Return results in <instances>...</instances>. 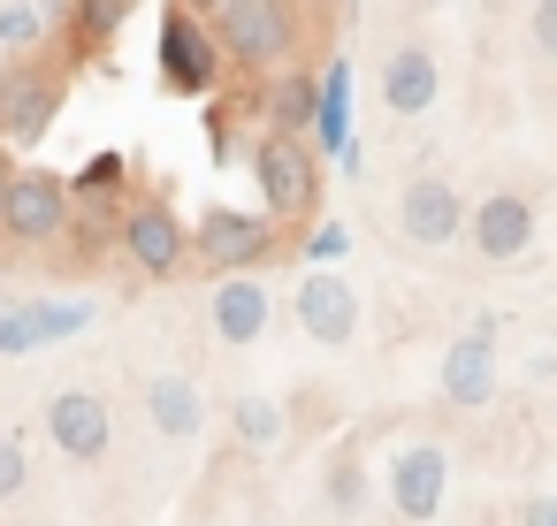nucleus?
<instances>
[{
  "label": "nucleus",
  "mask_w": 557,
  "mask_h": 526,
  "mask_svg": "<svg viewBox=\"0 0 557 526\" xmlns=\"http://www.w3.org/2000/svg\"><path fill=\"white\" fill-rule=\"evenodd\" d=\"M9 313H16V298H9V290H0V321H9Z\"/></svg>",
  "instance_id": "c756f323"
},
{
  "label": "nucleus",
  "mask_w": 557,
  "mask_h": 526,
  "mask_svg": "<svg viewBox=\"0 0 557 526\" xmlns=\"http://www.w3.org/2000/svg\"><path fill=\"white\" fill-rule=\"evenodd\" d=\"M207 321H214V336H222V343H260V336H268V321H275L268 283H252V275H222V283H214V298H207Z\"/></svg>",
  "instance_id": "2eb2a0df"
},
{
  "label": "nucleus",
  "mask_w": 557,
  "mask_h": 526,
  "mask_svg": "<svg viewBox=\"0 0 557 526\" xmlns=\"http://www.w3.org/2000/svg\"><path fill=\"white\" fill-rule=\"evenodd\" d=\"M161 77H169L184 100H207V92L222 85V47H214V32H207V16H191V9H169V16H161Z\"/></svg>",
  "instance_id": "0eeeda50"
},
{
  "label": "nucleus",
  "mask_w": 557,
  "mask_h": 526,
  "mask_svg": "<svg viewBox=\"0 0 557 526\" xmlns=\"http://www.w3.org/2000/svg\"><path fill=\"white\" fill-rule=\"evenodd\" d=\"M374 92H382V115H397V123L428 115V108L443 100V54H435V39H397V47L382 54Z\"/></svg>",
  "instance_id": "6e6552de"
},
{
  "label": "nucleus",
  "mask_w": 557,
  "mask_h": 526,
  "mask_svg": "<svg viewBox=\"0 0 557 526\" xmlns=\"http://www.w3.org/2000/svg\"><path fill=\"white\" fill-rule=\"evenodd\" d=\"M123 252H131L138 275L169 283V275L191 260V237H184V222H176L161 199H138V206H123Z\"/></svg>",
  "instance_id": "9b49d317"
},
{
  "label": "nucleus",
  "mask_w": 557,
  "mask_h": 526,
  "mask_svg": "<svg viewBox=\"0 0 557 526\" xmlns=\"http://www.w3.org/2000/svg\"><path fill=\"white\" fill-rule=\"evenodd\" d=\"M466 214H473V199L450 176H435V168H420V176L397 184V237L420 245V252H450L466 237Z\"/></svg>",
  "instance_id": "7ed1b4c3"
},
{
  "label": "nucleus",
  "mask_w": 557,
  "mask_h": 526,
  "mask_svg": "<svg viewBox=\"0 0 557 526\" xmlns=\"http://www.w3.org/2000/svg\"><path fill=\"white\" fill-rule=\"evenodd\" d=\"M146 419H153L169 442H191V435L207 427V397H199L184 374H153V381H146Z\"/></svg>",
  "instance_id": "f3484780"
},
{
  "label": "nucleus",
  "mask_w": 557,
  "mask_h": 526,
  "mask_svg": "<svg viewBox=\"0 0 557 526\" xmlns=\"http://www.w3.org/2000/svg\"><path fill=\"white\" fill-rule=\"evenodd\" d=\"M207 32H214L222 62L275 70L298 47V9H283V0H222V9H207Z\"/></svg>",
  "instance_id": "f257e3e1"
},
{
  "label": "nucleus",
  "mask_w": 557,
  "mask_h": 526,
  "mask_svg": "<svg viewBox=\"0 0 557 526\" xmlns=\"http://www.w3.org/2000/svg\"><path fill=\"white\" fill-rule=\"evenodd\" d=\"M62 115V70L47 62H16L0 70V146H39Z\"/></svg>",
  "instance_id": "20e7f679"
},
{
  "label": "nucleus",
  "mask_w": 557,
  "mask_h": 526,
  "mask_svg": "<svg viewBox=\"0 0 557 526\" xmlns=\"http://www.w3.org/2000/svg\"><path fill=\"white\" fill-rule=\"evenodd\" d=\"M123 191V153H92V168L70 184V199H115Z\"/></svg>",
  "instance_id": "4be33fe9"
},
{
  "label": "nucleus",
  "mask_w": 557,
  "mask_h": 526,
  "mask_svg": "<svg viewBox=\"0 0 557 526\" xmlns=\"http://www.w3.org/2000/svg\"><path fill=\"white\" fill-rule=\"evenodd\" d=\"M77 328H85V305L32 298V305H16L9 321H0V359H24V351H39V343H54V336H77Z\"/></svg>",
  "instance_id": "dca6fc26"
},
{
  "label": "nucleus",
  "mask_w": 557,
  "mask_h": 526,
  "mask_svg": "<svg viewBox=\"0 0 557 526\" xmlns=\"http://www.w3.org/2000/svg\"><path fill=\"white\" fill-rule=\"evenodd\" d=\"M123 16H131V0H77V9H62V24L77 32V39H70L77 54L108 47V32H123Z\"/></svg>",
  "instance_id": "aec40b11"
},
{
  "label": "nucleus",
  "mask_w": 557,
  "mask_h": 526,
  "mask_svg": "<svg viewBox=\"0 0 557 526\" xmlns=\"http://www.w3.org/2000/svg\"><path fill=\"white\" fill-rule=\"evenodd\" d=\"M443 496H450V450L443 442H405L389 458V503H397V518L428 526L443 511Z\"/></svg>",
  "instance_id": "9d476101"
},
{
  "label": "nucleus",
  "mask_w": 557,
  "mask_h": 526,
  "mask_svg": "<svg viewBox=\"0 0 557 526\" xmlns=\"http://www.w3.org/2000/svg\"><path fill=\"white\" fill-rule=\"evenodd\" d=\"M9 176H16V168H9V153H0V191H9Z\"/></svg>",
  "instance_id": "c85d7f7f"
},
{
  "label": "nucleus",
  "mask_w": 557,
  "mask_h": 526,
  "mask_svg": "<svg viewBox=\"0 0 557 526\" xmlns=\"http://www.w3.org/2000/svg\"><path fill=\"white\" fill-rule=\"evenodd\" d=\"M443 404H458V412H481L488 397H496V321H473L466 336H450L443 343Z\"/></svg>",
  "instance_id": "f8f14e48"
},
{
  "label": "nucleus",
  "mask_w": 557,
  "mask_h": 526,
  "mask_svg": "<svg viewBox=\"0 0 557 526\" xmlns=\"http://www.w3.org/2000/svg\"><path fill=\"white\" fill-rule=\"evenodd\" d=\"M344 85H351V77H344V62H329V77H321V108H313V130H306V146H313V153H321V146H329V153H344V146H351Z\"/></svg>",
  "instance_id": "6ab92c4d"
},
{
  "label": "nucleus",
  "mask_w": 557,
  "mask_h": 526,
  "mask_svg": "<svg viewBox=\"0 0 557 526\" xmlns=\"http://www.w3.org/2000/svg\"><path fill=\"white\" fill-rule=\"evenodd\" d=\"M260 108H268V138H306L313 130V108H321V77L290 70V77H275L260 92Z\"/></svg>",
  "instance_id": "a211bd4d"
},
{
  "label": "nucleus",
  "mask_w": 557,
  "mask_h": 526,
  "mask_svg": "<svg viewBox=\"0 0 557 526\" xmlns=\"http://www.w3.org/2000/svg\"><path fill=\"white\" fill-rule=\"evenodd\" d=\"M466 245H473V260H488V267L527 260V245H534V199H527V191H488V199H473Z\"/></svg>",
  "instance_id": "1a4fd4ad"
},
{
  "label": "nucleus",
  "mask_w": 557,
  "mask_h": 526,
  "mask_svg": "<svg viewBox=\"0 0 557 526\" xmlns=\"http://www.w3.org/2000/svg\"><path fill=\"white\" fill-rule=\"evenodd\" d=\"M0 229L16 245H54L70 237V184L47 176V168H16L9 191H0Z\"/></svg>",
  "instance_id": "423d86ee"
},
{
  "label": "nucleus",
  "mask_w": 557,
  "mask_h": 526,
  "mask_svg": "<svg viewBox=\"0 0 557 526\" xmlns=\"http://www.w3.org/2000/svg\"><path fill=\"white\" fill-rule=\"evenodd\" d=\"M298 328H306V343L344 351V343L359 336V290H351L336 267H313V275L298 283Z\"/></svg>",
  "instance_id": "4468645a"
},
{
  "label": "nucleus",
  "mask_w": 557,
  "mask_h": 526,
  "mask_svg": "<svg viewBox=\"0 0 557 526\" xmlns=\"http://www.w3.org/2000/svg\"><path fill=\"white\" fill-rule=\"evenodd\" d=\"M344 252H351V229H344V222H321V229H306V260H313V267H336Z\"/></svg>",
  "instance_id": "b1692460"
},
{
  "label": "nucleus",
  "mask_w": 557,
  "mask_h": 526,
  "mask_svg": "<svg viewBox=\"0 0 557 526\" xmlns=\"http://www.w3.org/2000/svg\"><path fill=\"white\" fill-rule=\"evenodd\" d=\"M230 427H237L245 450H268V442H283V404L275 397H237L230 404Z\"/></svg>",
  "instance_id": "412c9836"
},
{
  "label": "nucleus",
  "mask_w": 557,
  "mask_h": 526,
  "mask_svg": "<svg viewBox=\"0 0 557 526\" xmlns=\"http://www.w3.org/2000/svg\"><path fill=\"white\" fill-rule=\"evenodd\" d=\"M47 435H54L62 458L100 465L108 442H115V412H108V397H92V389H54V397H47Z\"/></svg>",
  "instance_id": "ddd939ff"
},
{
  "label": "nucleus",
  "mask_w": 557,
  "mask_h": 526,
  "mask_svg": "<svg viewBox=\"0 0 557 526\" xmlns=\"http://www.w3.org/2000/svg\"><path fill=\"white\" fill-rule=\"evenodd\" d=\"M47 32V9H0V47H32Z\"/></svg>",
  "instance_id": "393cba45"
},
{
  "label": "nucleus",
  "mask_w": 557,
  "mask_h": 526,
  "mask_svg": "<svg viewBox=\"0 0 557 526\" xmlns=\"http://www.w3.org/2000/svg\"><path fill=\"white\" fill-rule=\"evenodd\" d=\"M519 526H557V496H527L519 503Z\"/></svg>",
  "instance_id": "cd10ccee"
},
{
  "label": "nucleus",
  "mask_w": 557,
  "mask_h": 526,
  "mask_svg": "<svg viewBox=\"0 0 557 526\" xmlns=\"http://www.w3.org/2000/svg\"><path fill=\"white\" fill-rule=\"evenodd\" d=\"M252 176H260L268 222H306L321 206V153L306 138H260L252 146Z\"/></svg>",
  "instance_id": "f03ea898"
},
{
  "label": "nucleus",
  "mask_w": 557,
  "mask_h": 526,
  "mask_svg": "<svg viewBox=\"0 0 557 526\" xmlns=\"http://www.w3.org/2000/svg\"><path fill=\"white\" fill-rule=\"evenodd\" d=\"M24 480H32L24 442H16V435H0V503H9V496H24Z\"/></svg>",
  "instance_id": "a878e982"
},
{
  "label": "nucleus",
  "mask_w": 557,
  "mask_h": 526,
  "mask_svg": "<svg viewBox=\"0 0 557 526\" xmlns=\"http://www.w3.org/2000/svg\"><path fill=\"white\" fill-rule=\"evenodd\" d=\"M527 39H534V47H542V54L557 62V0H542V9L527 16Z\"/></svg>",
  "instance_id": "bb28decb"
},
{
  "label": "nucleus",
  "mask_w": 557,
  "mask_h": 526,
  "mask_svg": "<svg viewBox=\"0 0 557 526\" xmlns=\"http://www.w3.org/2000/svg\"><path fill=\"white\" fill-rule=\"evenodd\" d=\"M329 503L336 511H359L367 503V473H359V458L344 450V458H329Z\"/></svg>",
  "instance_id": "5701e85b"
},
{
  "label": "nucleus",
  "mask_w": 557,
  "mask_h": 526,
  "mask_svg": "<svg viewBox=\"0 0 557 526\" xmlns=\"http://www.w3.org/2000/svg\"><path fill=\"white\" fill-rule=\"evenodd\" d=\"M191 252H199L214 275H252V267L275 252V222H268V214H245V206H207L199 229H191Z\"/></svg>",
  "instance_id": "39448f33"
}]
</instances>
